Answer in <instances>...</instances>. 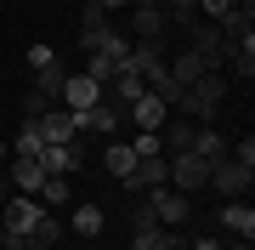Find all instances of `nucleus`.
<instances>
[{
	"label": "nucleus",
	"instance_id": "c85d7f7f",
	"mask_svg": "<svg viewBox=\"0 0 255 250\" xmlns=\"http://www.w3.org/2000/svg\"><path fill=\"white\" fill-rule=\"evenodd\" d=\"M187 250H221V239L216 233H199V239H187Z\"/></svg>",
	"mask_w": 255,
	"mask_h": 250
},
{
	"label": "nucleus",
	"instance_id": "f8f14e48",
	"mask_svg": "<svg viewBox=\"0 0 255 250\" xmlns=\"http://www.w3.org/2000/svg\"><path fill=\"white\" fill-rule=\"evenodd\" d=\"M68 228L80 233V239H97V233L108 228V211H102V205H91V199H85V205H74V211H68Z\"/></svg>",
	"mask_w": 255,
	"mask_h": 250
},
{
	"label": "nucleus",
	"instance_id": "1a4fd4ad",
	"mask_svg": "<svg viewBox=\"0 0 255 250\" xmlns=\"http://www.w3.org/2000/svg\"><path fill=\"white\" fill-rule=\"evenodd\" d=\"M40 131V142H80V125H74V114L68 108H51V114H40V120H28Z\"/></svg>",
	"mask_w": 255,
	"mask_h": 250
},
{
	"label": "nucleus",
	"instance_id": "b1692460",
	"mask_svg": "<svg viewBox=\"0 0 255 250\" xmlns=\"http://www.w3.org/2000/svg\"><path fill=\"white\" fill-rule=\"evenodd\" d=\"M63 63H51V68H40V74H34V91H46V97H57V91H63Z\"/></svg>",
	"mask_w": 255,
	"mask_h": 250
},
{
	"label": "nucleus",
	"instance_id": "6ab92c4d",
	"mask_svg": "<svg viewBox=\"0 0 255 250\" xmlns=\"http://www.w3.org/2000/svg\"><path fill=\"white\" fill-rule=\"evenodd\" d=\"M193 154H199V159H210V165H216V159H227V137H221L216 125H204V131H193Z\"/></svg>",
	"mask_w": 255,
	"mask_h": 250
},
{
	"label": "nucleus",
	"instance_id": "f704fd0d",
	"mask_svg": "<svg viewBox=\"0 0 255 250\" xmlns=\"http://www.w3.org/2000/svg\"><path fill=\"white\" fill-rule=\"evenodd\" d=\"M130 6H159V0H130Z\"/></svg>",
	"mask_w": 255,
	"mask_h": 250
},
{
	"label": "nucleus",
	"instance_id": "7c9ffc66",
	"mask_svg": "<svg viewBox=\"0 0 255 250\" xmlns=\"http://www.w3.org/2000/svg\"><path fill=\"white\" fill-rule=\"evenodd\" d=\"M85 6H97V11H119V6H130V0H85Z\"/></svg>",
	"mask_w": 255,
	"mask_h": 250
},
{
	"label": "nucleus",
	"instance_id": "cd10ccee",
	"mask_svg": "<svg viewBox=\"0 0 255 250\" xmlns=\"http://www.w3.org/2000/svg\"><path fill=\"white\" fill-rule=\"evenodd\" d=\"M199 6H204V17H210V23H221V17L238 6V0H199Z\"/></svg>",
	"mask_w": 255,
	"mask_h": 250
},
{
	"label": "nucleus",
	"instance_id": "4be33fe9",
	"mask_svg": "<svg viewBox=\"0 0 255 250\" xmlns=\"http://www.w3.org/2000/svg\"><path fill=\"white\" fill-rule=\"evenodd\" d=\"M114 68H119V63H108V57H102V51H91V57H85V80H97L102 91H108V80H114Z\"/></svg>",
	"mask_w": 255,
	"mask_h": 250
},
{
	"label": "nucleus",
	"instance_id": "dca6fc26",
	"mask_svg": "<svg viewBox=\"0 0 255 250\" xmlns=\"http://www.w3.org/2000/svg\"><path fill=\"white\" fill-rule=\"evenodd\" d=\"M11 194H34L40 182H46V171H40V159H11Z\"/></svg>",
	"mask_w": 255,
	"mask_h": 250
},
{
	"label": "nucleus",
	"instance_id": "aec40b11",
	"mask_svg": "<svg viewBox=\"0 0 255 250\" xmlns=\"http://www.w3.org/2000/svg\"><path fill=\"white\" fill-rule=\"evenodd\" d=\"M34 199L46 205V211H63V205L74 199V194H68V176H46V182L34 188Z\"/></svg>",
	"mask_w": 255,
	"mask_h": 250
},
{
	"label": "nucleus",
	"instance_id": "20e7f679",
	"mask_svg": "<svg viewBox=\"0 0 255 250\" xmlns=\"http://www.w3.org/2000/svg\"><path fill=\"white\" fill-rule=\"evenodd\" d=\"M187 51L199 57L204 68H216V74H221V63H227V51H233V46H227V34H221L216 23H204V28L193 23V46H187Z\"/></svg>",
	"mask_w": 255,
	"mask_h": 250
},
{
	"label": "nucleus",
	"instance_id": "412c9836",
	"mask_svg": "<svg viewBox=\"0 0 255 250\" xmlns=\"http://www.w3.org/2000/svg\"><path fill=\"white\" fill-rule=\"evenodd\" d=\"M40 148H46V142H40V131L23 120V131H17V142H11V159H40Z\"/></svg>",
	"mask_w": 255,
	"mask_h": 250
},
{
	"label": "nucleus",
	"instance_id": "5701e85b",
	"mask_svg": "<svg viewBox=\"0 0 255 250\" xmlns=\"http://www.w3.org/2000/svg\"><path fill=\"white\" fill-rule=\"evenodd\" d=\"M164 23H182V28H193V23H199V0H170Z\"/></svg>",
	"mask_w": 255,
	"mask_h": 250
},
{
	"label": "nucleus",
	"instance_id": "72a5a7b5",
	"mask_svg": "<svg viewBox=\"0 0 255 250\" xmlns=\"http://www.w3.org/2000/svg\"><path fill=\"white\" fill-rule=\"evenodd\" d=\"M0 159H11V148H6V137H0Z\"/></svg>",
	"mask_w": 255,
	"mask_h": 250
},
{
	"label": "nucleus",
	"instance_id": "a878e982",
	"mask_svg": "<svg viewBox=\"0 0 255 250\" xmlns=\"http://www.w3.org/2000/svg\"><path fill=\"white\" fill-rule=\"evenodd\" d=\"M57 108V97H46V91H28L23 97V120H40V114H51Z\"/></svg>",
	"mask_w": 255,
	"mask_h": 250
},
{
	"label": "nucleus",
	"instance_id": "6e6552de",
	"mask_svg": "<svg viewBox=\"0 0 255 250\" xmlns=\"http://www.w3.org/2000/svg\"><path fill=\"white\" fill-rule=\"evenodd\" d=\"M216 222H221L227 239H255V211H250V199H227Z\"/></svg>",
	"mask_w": 255,
	"mask_h": 250
},
{
	"label": "nucleus",
	"instance_id": "473e14b6",
	"mask_svg": "<svg viewBox=\"0 0 255 250\" xmlns=\"http://www.w3.org/2000/svg\"><path fill=\"white\" fill-rule=\"evenodd\" d=\"M221 250H255L250 239H227V245H221Z\"/></svg>",
	"mask_w": 255,
	"mask_h": 250
},
{
	"label": "nucleus",
	"instance_id": "2f4dec72",
	"mask_svg": "<svg viewBox=\"0 0 255 250\" xmlns=\"http://www.w3.org/2000/svg\"><path fill=\"white\" fill-rule=\"evenodd\" d=\"M6 199H11V176L0 171V205H6Z\"/></svg>",
	"mask_w": 255,
	"mask_h": 250
},
{
	"label": "nucleus",
	"instance_id": "9d476101",
	"mask_svg": "<svg viewBox=\"0 0 255 250\" xmlns=\"http://www.w3.org/2000/svg\"><path fill=\"white\" fill-rule=\"evenodd\" d=\"M164 182H170V165H164V154H159V159H136V171L125 176L130 194H153V188H164Z\"/></svg>",
	"mask_w": 255,
	"mask_h": 250
},
{
	"label": "nucleus",
	"instance_id": "4468645a",
	"mask_svg": "<svg viewBox=\"0 0 255 250\" xmlns=\"http://www.w3.org/2000/svg\"><path fill=\"white\" fill-rule=\"evenodd\" d=\"M130 34L136 40H164V6H130Z\"/></svg>",
	"mask_w": 255,
	"mask_h": 250
},
{
	"label": "nucleus",
	"instance_id": "7ed1b4c3",
	"mask_svg": "<svg viewBox=\"0 0 255 250\" xmlns=\"http://www.w3.org/2000/svg\"><path fill=\"white\" fill-rule=\"evenodd\" d=\"M170 165V188H182V194H199V188H210V159H199V154H170L164 159Z\"/></svg>",
	"mask_w": 255,
	"mask_h": 250
},
{
	"label": "nucleus",
	"instance_id": "a211bd4d",
	"mask_svg": "<svg viewBox=\"0 0 255 250\" xmlns=\"http://www.w3.org/2000/svg\"><path fill=\"white\" fill-rule=\"evenodd\" d=\"M102 165H108V176H119V182H125V176L136 171V154H130V142H114V137H108V148H102Z\"/></svg>",
	"mask_w": 255,
	"mask_h": 250
},
{
	"label": "nucleus",
	"instance_id": "bb28decb",
	"mask_svg": "<svg viewBox=\"0 0 255 250\" xmlns=\"http://www.w3.org/2000/svg\"><path fill=\"white\" fill-rule=\"evenodd\" d=\"M23 63H28V74H40V68H51V63H57V51L40 40V46H28V57H23Z\"/></svg>",
	"mask_w": 255,
	"mask_h": 250
},
{
	"label": "nucleus",
	"instance_id": "f03ea898",
	"mask_svg": "<svg viewBox=\"0 0 255 250\" xmlns=\"http://www.w3.org/2000/svg\"><path fill=\"white\" fill-rule=\"evenodd\" d=\"M250 182H255V171H250V165H238L233 154L210 165V188H216L221 199H244V194H250Z\"/></svg>",
	"mask_w": 255,
	"mask_h": 250
},
{
	"label": "nucleus",
	"instance_id": "0eeeda50",
	"mask_svg": "<svg viewBox=\"0 0 255 250\" xmlns=\"http://www.w3.org/2000/svg\"><path fill=\"white\" fill-rule=\"evenodd\" d=\"M74 125H80V131H102V137H114V131L125 125V114H119L114 102L102 97V102H91V108H80V114H74Z\"/></svg>",
	"mask_w": 255,
	"mask_h": 250
},
{
	"label": "nucleus",
	"instance_id": "f3484780",
	"mask_svg": "<svg viewBox=\"0 0 255 250\" xmlns=\"http://www.w3.org/2000/svg\"><path fill=\"white\" fill-rule=\"evenodd\" d=\"M164 68H170V80L182 85V91H187V85H199L204 74H216V68H204V63H199V57H193V51H182V57H176V63H164Z\"/></svg>",
	"mask_w": 255,
	"mask_h": 250
},
{
	"label": "nucleus",
	"instance_id": "2eb2a0df",
	"mask_svg": "<svg viewBox=\"0 0 255 250\" xmlns=\"http://www.w3.org/2000/svg\"><path fill=\"white\" fill-rule=\"evenodd\" d=\"M108 28H114V23H108V11H97V6H85V11H80V46H85V51H97V46H102V34H108Z\"/></svg>",
	"mask_w": 255,
	"mask_h": 250
},
{
	"label": "nucleus",
	"instance_id": "c756f323",
	"mask_svg": "<svg viewBox=\"0 0 255 250\" xmlns=\"http://www.w3.org/2000/svg\"><path fill=\"white\" fill-rule=\"evenodd\" d=\"M159 250H187V239L182 233H159Z\"/></svg>",
	"mask_w": 255,
	"mask_h": 250
},
{
	"label": "nucleus",
	"instance_id": "f257e3e1",
	"mask_svg": "<svg viewBox=\"0 0 255 250\" xmlns=\"http://www.w3.org/2000/svg\"><path fill=\"white\" fill-rule=\"evenodd\" d=\"M147 211H153V222L159 228H182L187 216H193V194H182V188H153V194H147Z\"/></svg>",
	"mask_w": 255,
	"mask_h": 250
},
{
	"label": "nucleus",
	"instance_id": "39448f33",
	"mask_svg": "<svg viewBox=\"0 0 255 250\" xmlns=\"http://www.w3.org/2000/svg\"><path fill=\"white\" fill-rule=\"evenodd\" d=\"M125 120L136 125V131H159L164 120H170V102H164V97H153V91H142V97L125 108Z\"/></svg>",
	"mask_w": 255,
	"mask_h": 250
},
{
	"label": "nucleus",
	"instance_id": "423d86ee",
	"mask_svg": "<svg viewBox=\"0 0 255 250\" xmlns=\"http://www.w3.org/2000/svg\"><path fill=\"white\" fill-rule=\"evenodd\" d=\"M91 102H102V85H97V80H85V74H68V80H63V91H57V108L80 114V108H91Z\"/></svg>",
	"mask_w": 255,
	"mask_h": 250
},
{
	"label": "nucleus",
	"instance_id": "ddd939ff",
	"mask_svg": "<svg viewBox=\"0 0 255 250\" xmlns=\"http://www.w3.org/2000/svg\"><path fill=\"white\" fill-rule=\"evenodd\" d=\"M57 239H63V216H57V211H46V216L34 222V233H28L17 250H57Z\"/></svg>",
	"mask_w": 255,
	"mask_h": 250
},
{
	"label": "nucleus",
	"instance_id": "393cba45",
	"mask_svg": "<svg viewBox=\"0 0 255 250\" xmlns=\"http://www.w3.org/2000/svg\"><path fill=\"white\" fill-rule=\"evenodd\" d=\"M130 154L136 159H159L164 148H159V131H136V137H130Z\"/></svg>",
	"mask_w": 255,
	"mask_h": 250
},
{
	"label": "nucleus",
	"instance_id": "9b49d317",
	"mask_svg": "<svg viewBox=\"0 0 255 250\" xmlns=\"http://www.w3.org/2000/svg\"><path fill=\"white\" fill-rule=\"evenodd\" d=\"M74 165H80V142H46L40 148V171L46 176H68Z\"/></svg>",
	"mask_w": 255,
	"mask_h": 250
}]
</instances>
